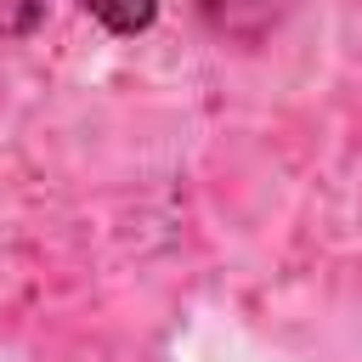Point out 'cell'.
<instances>
[{"label":"cell","mask_w":362,"mask_h":362,"mask_svg":"<svg viewBox=\"0 0 362 362\" xmlns=\"http://www.w3.org/2000/svg\"><path fill=\"white\" fill-rule=\"evenodd\" d=\"M102 28H113V34H141L147 23H153V0H79Z\"/></svg>","instance_id":"1"},{"label":"cell","mask_w":362,"mask_h":362,"mask_svg":"<svg viewBox=\"0 0 362 362\" xmlns=\"http://www.w3.org/2000/svg\"><path fill=\"white\" fill-rule=\"evenodd\" d=\"M40 17H45V0H0V40L28 34Z\"/></svg>","instance_id":"2"}]
</instances>
